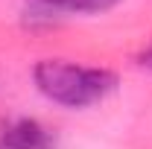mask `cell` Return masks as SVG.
I'll return each instance as SVG.
<instances>
[{"label":"cell","mask_w":152,"mask_h":149,"mask_svg":"<svg viewBox=\"0 0 152 149\" xmlns=\"http://www.w3.org/2000/svg\"><path fill=\"white\" fill-rule=\"evenodd\" d=\"M32 82L50 102L64 108H88L117 91V73L64 58H41L32 67Z\"/></svg>","instance_id":"cell-1"},{"label":"cell","mask_w":152,"mask_h":149,"mask_svg":"<svg viewBox=\"0 0 152 149\" xmlns=\"http://www.w3.org/2000/svg\"><path fill=\"white\" fill-rule=\"evenodd\" d=\"M0 149H56V140L38 120L23 117L0 131Z\"/></svg>","instance_id":"cell-2"},{"label":"cell","mask_w":152,"mask_h":149,"mask_svg":"<svg viewBox=\"0 0 152 149\" xmlns=\"http://www.w3.org/2000/svg\"><path fill=\"white\" fill-rule=\"evenodd\" d=\"M44 12H73V15H99L114 9L120 0H29Z\"/></svg>","instance_id":"cell-3"},{"label":"cell","mask_w":152,"mask_h":149,"mask_svg":"<svg viewBox=\"0 0 152 149\" xmlns=\"http://www.w3.org/2000/svg\"><path fill=\"white\" fill-rule=\"evenodd\" d=\"M137 64H140V67H146V70H152V44L146 47V50H140V53H137Z\"/></svg>","instance_id":"cell-4"}]
</instances>
